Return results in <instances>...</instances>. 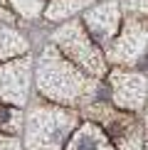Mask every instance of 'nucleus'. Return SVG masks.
<instances>
[{
	"instance_id": "9b49d317",
	"label": "nucleus",
	"mask_w": 148,
	"mask_h": 150,
	"mask_svg": "<svg viewBox=\"0 0 148 150\" xmlns=\"http://www.w3.org/2000/svg\"><path fill=\"white\" fill-rule=\"evenodd\" d=\"M22 128V113L17 106L0 101V130L5 133H17Z\"/></svg>"
},
{
	"instance_id": "39448f33",
	"label": "nucleus",
	"mask_w": 148,
	"mask_h": 150,
	"mask_svg": "<svg viewBox=\"0 0 148 150\" xmlns=\"http://www.w3.org/2000/svg\"><path fill=\"white\" fill-rule=\"evenodd\" d=\"M109 89L114 103L123 111H136L146 103L148 96V79L136 71H121L116 69L109 79Z\"/></svg>"
},
{
	"instance_id": "f03ea898",
	"label": "nucleus",
	"mask_w": 148,
	"mask_h": 150,
	"mask_svg": "<svg viewBox=\"0 0 148 150\" xmlns=\"http://www.w3.org/2000/svg\"><path fill=\"white\" fill-rule=\"evenodd\" d=\"M77 116L57 106H35L25 121V150H62Z\"/></svg>"
},
{
	"instance_id": "7ed1b4c3",
	"label": "nucleus",
	"mask_w": 148,
	"mask_h": 150,
	"mask_svg": "<svg viewBox=\"0 0 148 150\" xmlns=\"http://www.w3.org/2000/svg\"><path fill=\"white\" fill-rule=\"evenodd\" d=\"M54 47L62 49L67 57L72 59V64L82 67L84 71L89 74H104L106 71V59L104 54L96 49V45L91 42V37L84 32V25L82 22H69L64 27H59L52 37Z\"/></svg>"
},
{
	"instance_id": "423d86ee",
	"label": "nucleus",
	"mask_w": 148,
	"mask_h": 150,
	"mask_svg": "<svg viewBox=\"0 0 148 150\" xmlns=\"http://www.w3.org/2000/svg\"><path fill=\"white\" fill-rule=\"evenodd\" d=\"M30 91V59H15L0 64V101L25 106Z\"/></svg>"
},
{
	"instance_id": "9d476101",
	"label": "nucleus",
	"mask_w": 148,
	"mask_h": 150,
	"mask_svg": "<svg viewBox=\"0 0 148 150\" xmlns=\"http://www.w3.org/2000/svg\"><path fill=\"white\" fill-rule=\"evenodd\" d=\"M86 5H91V0H52L45 10V17L47 20H64V17H69L72 12L86 8Z\"/></svg>"
},
{
	"instance_id": "f8f14e48",
	"label": "nucleus",
	"mask_w": 148,
	"mask_h": 150,
	"mask_svg": "<svg viewBox=\"0 0 148 150\" xmlns=\"http://www.w3.org/2000/svg\"><path fill=\"white\" fill-rule=\"evenodd\" d=\"M12 8H15L20 15L25 17H37L42 10H45V3L47 0H10Z\"/></svg>"
},
{
	"instance_id": "0eeeda50",
	"label": "nucleus",
	"mask_w": 148,
	"mask_h": 150,
	"mask_svg": "<svg viewBox=\"0 0 148 150\" xmlns=\"http://www.w3.org/2000/svg\"><path fill=\"white\" fill-rule=\"evenodd\" d=\"M119 20H121L119 3H104V5L89 8L84 12V27L99 45H109L111 42V37L119 30Z\"/></svg>"
},
{
	"instance_id": "f257e3e1",
	"label": "nucleus",
	"mask_w": 148,
	"mask_h": 150,
	"mask_svg": "<svg viewBox=\"0 0 148 150\" xmlns=\"http://www.w3.org/2000/svg\"><path fill=\"white\" fill-rule=\"evenodd\" d=\"M37 86L54 103H77L82 98H91L96 84L77 69V64L67 62L54 45L45 47L37 67Z\"/></svg>"
},
{
	"instance_id": "6e6552de",
	"label": "nucleus",
	"mask_w": 148,
	"mask_h": 150,
	"mask_svg": "<svg viewBox=\"0 0 148 150\" xmlns=\"http://www.w3.org/2000/svg\"><path fill=\"white\" fill-rule=\"evenodd\" d=\"M67 150H111V138L96 123H84L69 140Z\"/></svg>"
},
{
	"instance_id": "1a4fd4ad",
	"label": "nucleus",
	"mask_w": 148,
	"mask_h": 150,
	"mask_svg": "<svg viewBox=\"0 0 148 150\" xmlns=\"http://www.w3.org/2000/svg\"><path fill=\"white\" fill-rule=\"evenodd\" d=\"M22 52H27V40L20 32H15L12 27H5L0 22V59L15 57V54H22Z\"/></svg>"
},
{
	"instance_id": "20e7f679",
	"label": "nucleus",
	"mask_w": 148,
	"mask_h": 150,
	"mask_svg": "<svg viewBox=\"0 0 148 150\" xmlns=\"http://www.w3.org/2000/svg\"><path fill=\"white\" fill-rule=\"evenodd\" d=\"M106 57L116 64H146L148 62V20L141 12L126 17L121 37L109 47Z\"/></svg>"
},
{
	"instance_id": "ddd939ff",
	"label": "nucleus",
	"mask_w": 148,
	"mask_h": 150,
	"mask_svg": "<svg viewBox=\"0 0 148 150\" xmlns=\"http://www.w3.org/2000/svg\"><path fill=\"white\" fill-rule=\"evenodd\" d=\"M0 150H22L20 143L15 138H5V135H0Z\"/></svg>"
}]
</instances>
